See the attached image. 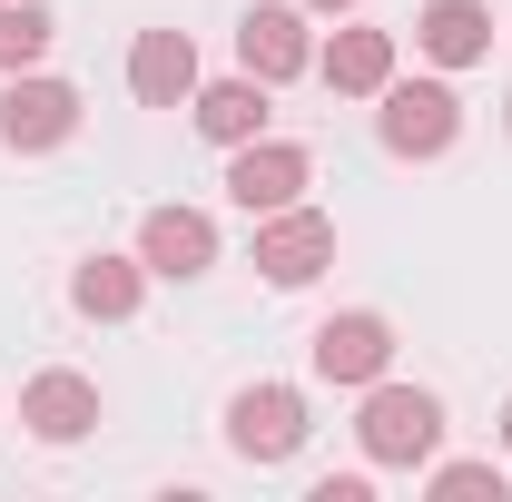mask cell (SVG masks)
Listing matches in <instances>:
<instances>
[{
	"instance_id": "obj_8",
	"label": "cell",
	"mask_w": 512,
	"mask_h": 502,
	"mask_svg": "<svg viewBox=\"0 0 512 502\" xmlns=\"http://www.w3.org/2000/svg\"><path fill=\"white\" fill-rule=\"evenodd\" d=\"M306 365H316L325 384H375L384 365H394V325H384V315H325L316 325V345H306Z\"/></svg>"
},
{
	"instance_id": "obj_5",
	"label": "cell",
	"mask_w": 512,
	"mask_h": 502,
	"mask_svg": "<svg viewBox=\"0 0 512 502\" xmlns=\"http://www.w3.org/2000/svg\"><path fill=\"white\" fill-rule=\"evenodd\" d=\"M69 128H79V89H69V79H40V69H20V79L0 89V148L40 158V148H60Z\"/></svg>"
},
{
	"instance_id": "obj_18",
	"label": "cell",
	"mask_w": 512,
	"mask_h": 502,
	"mask_svg": "<svg viewBox=\"0 0 512 502\" xmlns=\"http://www.w3.org/2000/svg\"><path fill=\"white\" fill-rule=\"evenodd\" d=\"M306 10H355V0H306Z\"/></svg>"
},
{
	"instance_id": "obj_19",
	"label": "cell",
	"mask_w": 512,
	"mask_h": 502,
	"mask_svg": "<svg viewBox=\"0 0 512 502\" xmlns=\"http://www.w3.org/2000/svg\"><path fill=\"white\" fill-rule=\"evenodd\" d=\"M503 453H512V404H503Z\"/></svg>"
},
{
	"instance_id": "obj_15",
	"label": "cell",
	"mask_w": 512,
	"mask_h": 502,
	"mask_svg": "<svg viewBox=\"0 0 512 502\" xmlns=\"http://www.w3.org/2000/svg\"><path fill=\"white\" fill-rule=\"evenodd\" d=\"M138 296H148V266L138 256H79V276H69V306L89 315V325L138 315Z\"/></svg>"
},
{
	"instance_id": "obj_2",
	"label": "cell",
	"mask_w": 512,
	"mask_h": 502,
	"mask_svg": "<svg viewBox=\"0 0 512 502\" xmlns=\"http://www.w3.org/2000/svg\"><path fill=\"white\" fill-rule=\"evenodd\" d=\"M375 128H384L394 158H444L453 138H463V99H453L444 79H384Z\"/></svg>"
},
{
	"instance_id": "obj_12",
	"label": "cell",
	"mask_w": 512,
	"mask_h": 502,
	"mask_svg": "<svg viewBox=\"0 0 512 502\" xmlns=\"http://www.w3.org/2000/svg\"><path fill=\"white\" fill-rule=\"evenodd\" d=\"M188 109H197V138H217V148H247V138H266V119H276V99H266V79H256V69L207 79Z\"/></svg>"
},
{
	"instance_id": "obj_6",
	"label": "cell",
	"mask_w": 512,
	"mask_h": 502,
	"mask_svg": "<svg viewBox=\"0 0 512 502\" xmlns=\"http://www.w3.org/2000/svg\"><path fill=\"white\" fill-rule=\"evenodd\" d=\"M227 443H237L247 463H286V453L306 443V394H296V384H247V394H227Z\"/></svg>"
},
{
	"instance_id": "obj_4",
	"label": "cell",
	"mask_w": 512,
	"mask_h": 502,
	"mask_svg": "<svg viewBox=\"0 0 512 502\" xmlns=\"http://www.w3.org/2000/svg\"><path fill=\"white\" fill-rule=\"evenodd\" d=\"M316 178V158L296 148V138H247V148H227V197L247 207V217H276V207H296Z\"/></svg>"
},
{
	"instance_id": "obj_17",
	"label": "cell",
	"mask_w": 512,
	"mask_h": 502,
	"mask_svg": "<svg viewBox=\"0 0 512 502\" xmlns=\"http://www.w3.org/2000/svg\"><path fill=\"white\" fill-rule=\"evenodd\" d=\"M434 502H503L493 463H434Z\"/></svg>"
},
{
	"instance_id": "obj_11",
	"label": "cell",
	"mask_w": 512,
	"mask_h": 502,
	"mask_svg": "<svg viewBox=\"0 0 512 502\" xmlns=\"http://www.w3.org/2000/svg\"><path fill=\"white\" fill-rule=\"evenodd\" d=\"M20 424H30L40 443H79V434H99V384L69 375V365L30 375V394H20Z\"/></svg>"
},
{
	"instance_id": "obj_16",
	"label": "cell",
	"mask_w": 512,
	"mask_h": 502,
	"mask_svg": "<svg viewBox=\"0 0 512 502\" xmlns=\"http://www.w3.org/2000/svg\"><path fill=\"white\" fill-rule=\"evenodd\" d=\"M50 40H60V20H50L40 0H0V79L40 69V60H50Z\"/></svg>"
},
{
	"instance_id": "obj_14",
	"label": "cell",
	"mask_w": 512,
	"mask_h": 502,
	"mask_svg": "<svg viewBox=\"0 0 512 502\" xmlns=\"http://www.w3.org/2000/svg\"><path fill=\"white\" fill-rule=\"evenodd\" d=\"M325 89H345V99H384V79H394V30H335L316 50Z\"/></svg>"
},
{
	"instance_id": "obj_9",
	"label": "cell",
	"mask_w": 512,
	"mask_h": 502,
	"mask_svg": "<svg viewBox=\"0 0 512 502\" xmlns=\"http://www.w3.org/2000/svg\"><path fill=\"white\" fill-rule=\"evenodd\" d=\"M237 60L276 89V79H306L316 69V40H306V10H286V0H256L247 20H237Z\"/></svg>"
},
{
	"instance_id": "obj_7",
	"label": "cell",
	"mask_w": 512,
	"mask_h": 502,
	"mask_svg": "<svg viewBox=\"0 0 512 502\" xmlns=\"http://www.w3.org/2000/svg\"><path fill=\"white\" fill-rule=\"evenodd\" d=\"M138 266L168 276V286H197V276L217 266V217H197V207H148V217H138Z\"/></svg>"
},
{
	"instance_id": "obj_13",
	"label": "cell",
	"mask_w": 512,
	"mask_h": 502,
	"mask_svg": "<svg viewBox=\"0 0 512 502\" xmlns=\"http://www.w3.org/2000/svg\"><path fill=\"white\" fill-rule=\"evenodd\" d=\"M414 50H424L434 69H473L483 50H493V10H483V0H424Z\"/></svg>"
},
{
	"instance_id": "obj_1",
	"label": "cell",
	"mask_w": 512,
	"mask_h": 502,
	"mask_svg": "<svg viewBox=\"0 0 512 502\" xmlns=\"http://www.w3.org/2000/svg\"><path fill=\"white\" fill-rule=\"evenodd\" d=\"M355 443H365V463L384 473H414V463H434L444 453V404L424 394V384H365V414H355Z\"/></svg>"
},
{
	"instance_id": "obj_10",
	"label": "cell",
	"mask_w": 512,
	"mask_h": 502,
	"mask_svg": "<svg viewBox=\"0 0 512 502\" xmlns=\"http://www.w3.org/2000/svg\"><path fill=\"white\" fill-rule=\"evenodd\" d=\"M128 89H138V109H188V99H197V40H188V30H138Z\"/></svg>"
},
{
	"instance_id": "obj_3",
	"label": "cell",
	"mask_w": 512,
	"mask_h": 502,
	"mask_svg": "<svg viewBox=\"0 0 512 502\" xmlns=\"http://www.w3.org/2000/svg\"><path fill=\"white\" fill-rule=\"evenodd\" d=\"M256 266H266V286H316L335 266V217H316L306 197L276 207V217H256Z\"/></svg>"
}]
</instances>
